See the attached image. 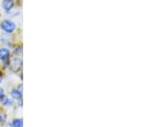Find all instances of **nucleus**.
Instances as JSON below:
<instances>
[{"mask_svg":"<svg viewBox=\"0 0 154 127\" xmlns=\"http://www.w3.org/2000/svg\"><path fill=\"white\" fill-rule=\"evenodd\" d=\"M23 125V120L22 119H15L11 122V126L22 127Z\"/></svg>","mask_w":154,"mask_h":127,"instance_id":"8","label":"nucleus"},{"mask_svg":"<svg viewBox=\"0 0 154 127\" xmlns=\"http://www.w3.org/2000/svg\"><path fill=\"white\" fill-rule=\"evenodd\" d=\"M14 52L17 53V54H21L22 53V47L21 46H17V48H15Z\"/></svg>","mask_w":154,"mask_h":127,"instance_id":"9","label":"nucleus"},{"mask_svg":"<svg viewBox=\"0 0 154 127\" xmlns=\"http://www.w3.org/2000/svg\"><path fill=\"white\" fill-rule=\"evenodd\" d=\"M11 97H12V99L13 100H22V94L19 89L13 88V89L11 90Z\"/></svg>","mask_w":154,"mask_h":127,"instance_id":"5","label":"nucleus"},{"mask_svg":"<svg viewBox=\"0 0 154 127\" xmlns=\"http://www.w3.org/2000/svg\"><path fill=\"white\" fill-rule=\"evenodd\" d=\"M3 121H4V117L2 116L1 114H0V125L3 123Z\"/></svg>","mask_w":154,"mask_h":127,"instance_id":"11","label":"nucleus"},{"mask_svg":"<svg viewBox=\"0 0 154 127\" xmlns=\"http://www.w3.org/2000/svg\"><path fill=\"white\" fill-rule=\"evenodd\" d=\"M10 67H11V69L14 72L19 71L22 67V59H19V58H14V59L11 61Z\"/></svg>","mask_w":154,"mask_h":127,"instance_id":"2","label":"nucleus"},{"mask_svg":"<svg viewBox=\"0 0 154 127\" xmlns=\"http://www.w3.org/2000/svg\"><path fill=\"white\" fill-rule=\"evenodd\" d=\"M0 40H1V42L3 44L7 45V46L11 44V37L9 36V33H5L4 34H2L1 35V39Z\"/></svg>","mask_w":154,"mask_h":127,"instance_id":"7","label":"nucleus"},{"mask_svg":"<svg viewBox=\"0 0 154 127\" xmlns=\"http://www.w3.org/2000/svg\"><path fill=\"white\" fill-rule=\"evenodd\" d=\"M11 56V51L7 47H1L0 48V60L3 62H7Z\"/></svg>","mask_w":154,"mask_h":127,"instance_id":"3","label":"nucleus"},{"mask_svg":"<svg viewBox=\"0 0 154 127\" xmlns=\"http://www.w3.org/2000/svg\"><path fill=\"white\" fill-rule=\"evenodd\" d=\"M0 102H1L2 105L5 106H11L13 105V103H14L13 100L11 99V98H9V97H7L6 95H4V96L0 99Z\"/></svg>","mask_w":154,"mask_h":127,"instance_id":"6","label":"nucleus"},{"mask_svg":"<svg viewBox=\"0 0 154 127\" xmlns=\"http://www.w3.org/2000/svg\"><path fill=\"white\" fill-rule=\"evenodd\" d=\"M2 81H3V78H2V77L0 76V83H2Z\"/></svg>","mask_w":154,"mask_h":127,"instance_id":"12","label":"nucleus"},{"mask_svg":"<svg viewBox=\"0 0 154 127\" xmlns=\"http://www.w3.org/2000/svg\"><path fill=\"white\" fill-rule=\"evenodd\" d=\"M4 95H5V89L0 87V99H1Z\"/></svg>","mask_w":154,"mask_h":127,"instance_id":"10","label":"nucleus"},{"mask_svg":"<svg viewBox=\"0 0 154 127\" xmlns=\"http://www.w3.org/2000/svg\"><path fill=\"white\" fill-rule=\"evenodd\" d=\"M0 28L1 29L6 33L11 34L17 28V24L14 22H12L10 19H5L2 21L0 23Z\"/></svg>","mask_w":154,"mask_h":127,"instance_id":"1","label":"nucleus"},{"mask_svg":"<svg viewBox=\"0 0 154 127\" xmlns=\"http://www.w3.org/2000/svg\"><path fill=\"white\" fill-rule=\"evenodd\" d=\"M14 5H15L14 0H3L2 1V8L6 12L11 11L12 8L14 7Z\"/></svg>","mask_w":154,"mask_h":127,"instance_id":"4","label":"nucleus"}]
</instances>
